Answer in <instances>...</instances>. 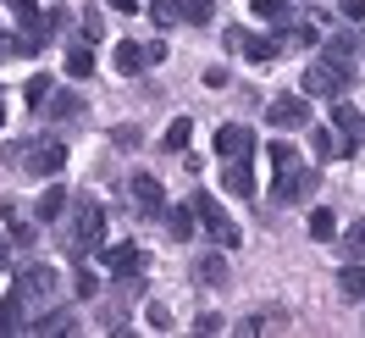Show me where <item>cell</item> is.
Instances as JSON below:
<instances>
[{
	"label": "cell",
	"instance_id": "7",
	"mask_svg": "<svg viewBox=\"0 0 365 338\" xmlns=\"http://www.w3.org/2000/svg\"><path fill=\"white\" fill-rule=\"evenodd\" d=\"M100 261L122 277V283H133V277H144V267H150V255L138 244H111V249H100Z\"/></svg>",
	"mask_w": 365,
	"mask_h": 338
},
{
	"label": "cell",
	"instance_id": "41",
	"mask_svg": "<svg viewBox=\"0 0 365 338\" xmlns=\"http://www.w3.org/2000/svg\"><path fill=\"white\" fill-rule=\"evenodd\" d=\"M111 6H116V11H133V6H138V0H111Z\"/></svg>",
	"mask_w": 365,
	"mask_h": 338
},
{
	"label": "cell",
	"instance_id": "35",
	"mask_svg": "<svg viewBox=\"0 0 365 338\" xmlns=\"http://www.w3.org/2000/svg\"><path fill=\"white\" fill-rule=\"evenodd\" d=\"M72 289H78V299H94V294H100V283H94V272L83 267L78 277H72Z\"/></svg>",
	"mask_w": 365,
	"mask_h": 338
},
{
	"label": "cell",
	"instance_id": "28",
	"mask_svg": "<svg viewBox=\"0 0 365 338\" xmlns=\"http://www.w3.org/2000/svg\"><path fill=\"white\" fill-rule=\"evenodd\" d=\"M188 134H194V122H188V116H178V122L160 134V150H172V156H178V150H188Z\"/></svg>",
	"mask_w": 365,
	"mask_h": 338
},
{
	"label": "cell",
	"instance_id": "40",
	"mask_svg": "<svg viewBox=\"0 0 365 338\" xmlns=\"http://www.w3.org/2000/svg\"><path fill=\"white\" fill-rule=\"evenodd\" d=\"M6 6H11V11H17V17H23V23H28V17H34V11H39V6H34V0H6Z\"/></svg>",
	"mask_w": 365,
	"mask_h": 338
},
{
	"label": "cell",
	"instance_id": "8",
	"mask_svg": "<svg viewBox=\"0 0 365 338\" xmlns=\"http://www.w3.org/2000/svg\"><path fill=\"white\" fill-rule=\"evenodd\" d=\"M128 194H133V211H138V217H166V194H160V178L138 172V178L128 183Z\"/></svg>",
	"mask_w": 365,
	"mask_h": 338
},
{
	"label": "cell",
	"instance_id": "11",
	"mask_svg": "<svg viewBox=\"0 0 365 338\" xmlns=\"http://www.w3.org/2000/svg\"><path fill=\"white\" fill-rule=\"evenodd\" d=\"M222 183H227V194H238V200H250V194H255V172H250V156H244V161H222Z\"/></svg>",
	"mask_w": 365,
	"mask_h": 338
},
{
	"label": "cell",
	"instance_id": "15",
	"mask_svg": "<svg viewBox=\"0 0 365 338\" xmlns=\"http://www.w3.org/2000/svg\"><path fill=\"white\" fill-rule=\"evenodd\" d=\"M194 277H200L205 289H227V255H216V249L200 255V261H194Z\"/></svg>",
	"mask_w": 365,
	"mask_h": 338
},
{
	"label": "cell",
	"instance_id": "20",
	"mask_svg": "<svg viewBox=\"0 0 365 338\" xmlns=\"http://www.w3.org/2000/svg\"><path fill=\"white\" fill-rule=\"evenodd\" d=\"M50 116H56V122H72V116H83V94H72V89H50Z\"/></svg>",
	"mask_w": 365,
	"mask_h": 338
},
{
	"label": "cell",
	"instance_id": "10",
	"mask_svg": "<svg viewBox=\"0 0 365 338\" xmlns=\"http://www.w3.org/2000/svg\"><path fill=\"white\" fill-rule=\"evenodd\" d=\"M250 150H255L250 128H238V122H222V128H216V156H222V161H244Z\"/></svg>",
	"mask_w": 365,
	"mask_h": 338
},
{
	"label": "cell",
	"instance_id": "9",
	"mask_svg": "<svg viewBox=\"0 0 365 338\" xmlns=\"http://www.w3.org/2000/svg\"><path fill=\"white\" fill-rule=\"evenodd\" d=\"M266 116H272V128H304L310 122V100L304 94H277L266 106Z\"/></svg>",
	"mask_w": 365,
	"mask_h": 338
},
{
	"label": "cell",
	"instance_id": "31",
	"mask_svg": "<svg viewBox=\"0 0 365 338\" xmlns=\"http://www.w3.org/2000/svg\"><path fill=\"white\" fill-rule=\"evenodd\" d=\"M343 255H349V261H365V222H354L343 233Z\"/></svg>",
	"mask_w": 365,
	"mask_h": 338
},
{
	"label": "cell",
	"instance_id": "33",
	"mask_svg": "<svg viewBox=\"0 0 365 338\" xmlns=\"http://www.w3.org/2000/svg\"><path fill=\"white\" fill-rule=\"evenodd\" d=\"M45 100H50V78L39 72V78H28V106H39V111H45Z\"/></svg>",
	"mask_w": 365,
	"mask_h": 338
},
{
	"label": "cell",
	"instance_id": "6",
	"mask_svg": "<svg viewBox=\"0 0 365 338\" xmlns=\"http://www.w3.org/2000/svg\"><path fill=\"white\" fill-rule=\"evenodd\" d=\"M11 289L23 294L28 305H34V299H56V294H61V272L28 261V267H17V283H11Z\"/></svg>",
	"mask_w": 365,
	"mask_h": 338
},
{
	"label": "cell",
	"instance_id": "18",
	"mask_svg": "<svg viewBox=\"0 0 365 338\" xmlns=\"http://www.w3.org/2000/svg\"><path fill=\"white\" fill-rule=\"evenodd\" d=\"M0 217H6V227H11V244H17V249L34 244V222H23V211H17L11 200H0Z\"/></svg>",
	"mask_w": 365,
	"mask_h": 338
},
{
	"label": "cell",
	"instance_id": "37",
	"mask_svg": "<svg viewBox=\"0 0 365 338\" xmlns=\"http://www.w3.org/2000/svg\"><path fill=\"white\" fill-rule=\"evenodd\" d=\"M144 316H150V327H155V333H166V327H172V311H166V305H150Z\"/></svg>",
	"mask_w": 365,
	"mask_h": 338
},
{
	"label": "cell",
	"instance_id": "42",
	"mask_svg": "<svg viewBox=\"0 0 365 338\" xmlns=\"http://www.w3.org/2000/svg\"><path fill=\"white\" fill-rule=\"evenodd\" d=\"M0 128H6V89H0Z\"/></svg>",
	"mask_w": 365,
	"mask_h": 338
},
{
	"label": "cell",
	"instance_id": "25",
	"mask_svg": "<svg viewBox=\"0 0 365 338\" xmlns=\"http://www.w3.org/2000/svg\"><path fill=\"white\" fill-rule=\"evenodd\" d=\"M150 23L155 28H178L182 23V0H150Z\"/></svg>",
	"mask_w": 365,
	"mask_h": 338
},
{
	"label": "cell",
	"instance_id": "38",
	"mask_svg": "<svg viewBox=\"0 0 365 338\" xmlns=\"http://www.w3.org/2000/svg\"><path fill=\"white\" fill-rule=\"evenodd\" d=\"M338 11L349 17V23H365V0H338Z\"/></svg>",
	"mask_w": 365,
	"mask_h": 338
},
{
	"label": "cell",
	"instance_id": "24",
	"mask_svg": "<svg viewBox=\"0 0 365 338\" xmlns=\"http://www.w3.org/2000/svg\"><path fill=\"white\" fill-rule=\"evenodd\" d=\"M310 239H316V244H327V239H338V217H332L327 205H316V211H310Z\"/></svg>",
	"mask_w": 365,
	"mask_h": 338
},
{
	"label": "cell",
	"instance_id": "36",
	"mask_svg": "<svg viewBox=\"0 0 365 338\" xmlns=\"http://www.w3.org/2000/svg\"><path fill=\"white\" fill-rule=\"evenodd\" d=\"M294 161H299V150H294V144H282V139H277V144H272V166L282 172V166H294Z\"/></svg>",
	"mask_w": 365,
	"mask_h": 338
},
{
	"label": "cell",
	"instance_id": "13",
	"mask_svg": "<svg viewBox=\"0 0 365 338\" xmlns=\"http://www.w3.org/2000/svg\"><path fill=\"white\" fill-rule=\"evenodd\" d=\"M332 122H338L343 134H349V139H343V150H360V144H365V111H354V106H343V100H338Z\"/></svg>",
	"mask_w": 365,
	"mask_h": 338
},
{
	"label": "cell",
	"instance_id": "34",
	"mask_svg": "<svg viewBox=\"0 0 365 338\" xmlns=\"http://www.w3.org/2000/svg\"><path fill=\"white\" fill-rule=\"evenodd\" d=\"M100 34H106V23H100V11H83V45H100Z\"/></svg>",
	"mask_w": 365,
	"mask_h": 338
},
{
	"label": "cell",
	"instance_id": "30",
	"mask_svg": "<svg viewBox=\"0 0 365 338\" xmlns=\"http://www.w3.org/2000/svg\"><path fill=\"white\" fill-rule=\"evenodd\" d=\"M338 150H343V144L327 134V128H316V134H310V156H316V166H321V161H332Z\"/></svg>",
	"mask_w": 365,
	"mask_h": 338
},
{
	"label": "cell",
	"instance_id": "5",
	"mask_svg": "<svg viewBox=\"0 0 365 338\" xmlns=\"http://www.w3.org/2000/svg\"><path fill=\"white\" fill-rule=\"evenodd\" d=\"M188 205H194L200 227H205V233H210V239H216L222 249H232V244H238V222H232V217H227V211H222L216 200H210V194H194Z\"/></svg>",
	"mask_w": 365,
	"mask_h": 338
},
{
	"label": "cell",
	"instance_id": "1",
	"mask_svg": "<svg viewBox=\"0 0 365 338\" xmlns=\"http://www.w3.org/2000/svg\"><path fill=\"white\" fill-rule=\"evenodd\" d=\"M106 239V205L83 194V200H72V217H67V255L72 261H89L94 249Z\"/></svg>",
	"mask_w": 365,
	"mask_h": 338
},
{
	"label": "cell",
	"instance_id": "12",
	"mask_svg": "<svg viewBox=\"0 0 365 338\" xmlns=\"http://www.w3.org/2000/svg\"><path fill=\"white\" fill-rule=\"evenodd\" d=\"M238 50H244L250 61H260V67H266V61H277V56H282V39H277V34H244V39H238Z\"/></svg>",
	"mask_w": 365,
	"mask_h": 338
},
{
	"label": "cell",
	"instance_id": "22",
	"mask_svg": "<svg viewBox=\"0 0 365 338\" xmlns=\"http://www.w3.org/2000/svg\"><path fill=\"white\" fill-rule=\"evenodd\" d=\"M255 17H266V23L288 28V23H294V0H255Z\"/></svg>",
	"mask_w": 365,
	"mask_h": 338
},
{
	"label": "cell",
	"instance_id": "14",
	"mask_svg": "<svg viewBox=\"0 0 365 338\" xmlns=\"http://www.w3.org/2000/svg\"><path fill=\"white\" fill-rule=\"evenodd\" d=\"M67 189H61V183H50L45 194H39V200H34V217H39V222H61V217H67Z\"/></svg>",
	"mask_w": 365,
	"mask_h": 338
},
{
	"label": "cell",
	"instance_id": "17",
	"mask_svg": "<svg viewBox=\"0 0 365 338\" xmlns=\"http://www.w3.org/2000/svg\"><path fill=\"white\" fill-rule=\"evenodd\" d=\"M194 227H200L194 205H172V211H166V233H172L178 244H188V239H194Z\"/></svg>",
	"mask_w": 365,
	"mask_h": 338
},
{
	"label": "cell",
	"instance_id": "21",
	"mask_svg": "<svg viewBox=\"0 0 365 338\" xmlns=\"http://www.w3.org/2000/svg\"><path fill=\"white\" fill-rule=\"evenodd\" d=\"M338 289H343V299H365V261H349L338 272Z\"/></svg>",
	"mask_w": 365,
	"mask_h": 338
},
{
	"label": "cell",
	"instance_id": "27",
	"mask_svg": "<svg viewBox=\"0 0 365 338\" xmlns=\"http://www.w3.org/2000/svg\"><path fill=\"white\" fill-rule=\"evenodd\" d=\"M72 327H78V322H72L67 311H50V316H34V322H28V333H72Z\"/></svg>",
	"mask_w": 365,
	"mask_h": 338
},
{
	"label": "cell",
	"instance_id": "4",
	"mask_svg": "<svg viewBox=\"0 0 365 338\" xmlns=\"http://www.w3.org/2000/svg\"><path fill=\"white\" fill-rule=\"evenodd\" d=\"M23 166L28 178H56L61 166H67V144L61 139H34V144H23Z\"/></svg>",
	"mask_w": 365,
	"mask_h": 338
},
{
	"label": "cell",
	"instance_id": "26",
	"mask_svg": "<svg viewBox=\"0 0 365 338\" xmlns=\"http://www.w3.org/2000/svg\"><path fill=\"white\" fill-rule=\"evenodd\" d=\"M89 72H94V50L78 39V45L67 50V78H89Z\"/></svg>",
	"mask_w": 365,
	"mask_h": 338
},
{
	"label": "cell",
	"instance_id": "32",
	"mask_svg": "<svg viewBox=\"0 0 365 338\" xmlns=\"http://www.w3.org/2000/svg\"><path fill=\"white\" fill-rule=\"evenodd\" d=\"M182 23L205 28V23H210V0H182Z\"/></svg>",
	"mask_w": 365,
	"mask_h": 338
},
{
	"label": "cell",
	"instance_id": "43",
	"mask_svg": "<svg viewBox=\"0 0 365 338\" xmlns=\"http://www.w3.org/2000/svg\"><path fill=\"white\" fill-rule=\"evenodd\" d=\"M0 272H6V244H0Z\"/></svg>",
	"mask_w": 365,
	"mask_h": 338
},
{
	"label": "cell",
	"instance_id": "23",
	"mask_svg": "<svg viewBox=\"0 0 365 338\" xmlns=\"http://www.w3.org/2000/svg\"><path fill=\"white\" fill-rule=\"evenodd\" d=\"M34 39H28V34H6V28H0V61H17V56H34Z\"/></svg>",
	"mask_w": 365,
	"mask_h": 338
},
{
	"label": "cell",
	"instance_id": "29",
	"mask_svg": "<svg viewBox=\"0 0 365 338\" xmlns=\"http://www.w3.org/2000/svg\"><path fill=\"white\" fill-rule=\"evenodd\" d=\"M321 56H338V61H354V56H360V39H354V34H332V39L321 45Z\"/></svg>",
	"mask_w": 365,
	"mask_h": 338
},
{
	"label": "cell",
	"instance_id": "39",
	"mask_svg": "<svg viewBox=\"0 0 365 338\" xmlns=\"http://www.w3.org/2000/svg\"><path fill=\"white\" fill-rule=\"evenodd\" d=\"M144 56H150V67H155V61H166V45H160V39H144Z\"/></svg>",
	"mask_w": 365,
	"mask_h": 338
},
{
	"label": "cell",
	"instance_id": "16",
	"mask_svg": "<svg viewBox=\"0 0 365 338\" xmlns=\"http://www.w3.org/2000/svg\"><path fill=\"white\" fill-rule=\"evenodd\" d=\"M23 311H28V299L11 289L6 299H0V333H23V327H28V316H23Z\"/></svg>",
	"mask_w": 365,
	"mask_h": 338
},
{
	"label": "cell",
	"instance_id": "3",
	"mask_svg": "<svg viewBox=\"0 0 365 338\" xmlns=\"http://www.w3.org/2000/svg\"><path fill=\"white\" fill-rule=\"evenodd\" d=\"M316 166H304V161H294V166H282L272 183V205H299V200H310L316 194Z\"/></svg>",
	"mask_w": 365,
	"mask_h": 338
},
{
	"label": "cell",
	"instance_id": "19",
	"mask_svg": "<svg viewBox=\"0 0 365 338\" xmlns=\"http://www.w3.org/2000/svg\"><path fill=\"white\" fill-rule=\"evenodd\" d=\"M144 67H150L144 45H138V39H122V45H116V72H128V78H133V72H144Z\"/></svg>",
	"mask_w": 365,
	"mask_h": 338
},
{
	"label": "cell",
	"instance_id": "2",
	"mask_svg": "<svg viewBox=\"0 0 365 338\" xmlns=\"http://www.w3.org/2000/svg\"><path fill=\"white\" fill-rule=\"evenodd\" d=\"M354 84V61H338V56H316L304 67V94L316 100H343V89Z\"/></svg>",
	"mask_w": 365,
	"mask_h": 338
}]
</instances>
